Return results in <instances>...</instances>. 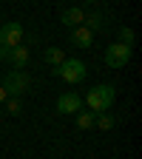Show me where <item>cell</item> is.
Masks as SVG:
<instances>
[{
    "label": "cell",
    "instance_id": "9a60e30c",
    "mask_svg": "<svg viewBox=\"0 0 142 159\" xmlns=\"http://www.w3.org/2000/svg\"><path fill=\"white\" fill-rule=\"evenodd\" d=\"M20 111H23V105H20V99H17V97H11V99H9V114H11V116H17Z\"/></svg>",
    "mask_w": 142,
    "mask_h": 159
},
{
    "label": "cell",
    "instance_id": "5bb4252c",
    "mask_svg": "<svg viewBox=\"0 0 142 159\" xmlns=\"http://www.w3.org/2000/svg\"><path fill=\"white\" fill-rule=\"evenodd\" d=\"M119 43H125V46H134V31L131 29H119Z\"/></svg>",
    "mask_w": 142,
    "mask_h": 159
},
{
    "label": "cell",
    "instance_id": "8fae6325",
    "mask_svg": "<svg viewBox=\"0 0 142 159\" xmlns=\"http://www.w3.org/2000/svg\"><path fill=\"white\" fill-rule=\"evenodd\" d=\"M43 60H46L48 66H54V68H57V66L66 60V54H63V48H57V46H48V48L43 51Z\"/></svg>",
    "mask_w": 142,
    "mask_h": 159
},
{
    "label": "cell",
    "instance_id": "8992f818",
    "mask_svg": "<svg viewBox=\"0 0 142 159\" xmlns=\"http://www.w3.org/2000/svg\"><path fill=\"white\" fill-rule=\"evenodd\" d=\"M57 111L60 114H77V111H83V99H80V94L66 91L63 97L57 99Z\"/></svg>",
    "mask_w": 142,
    "mask_h": 159
},
{
    "label": "cell",
    "instance_id": "e0dca14e",
    "mask_svg": "<svg viewBox=\"0 0 142 159\" xmlns=\"http://www.w3.org/2000/svg\"><path fill=\"white\" fill-rule=\"evenodd\" d=\"M88 3H97V0H88Z\"/></svg>",
    "mask_w": 142,
    "mask_h": 159
},
{
    "label": "cell",
    "instance_id": "2e32d148",
    "mask_svg": "<svg viewBox=\"0 0 142 159\" xmlns=\"http://www.w3.org/2000/svg\"><path fill=\"white\" fill-rule=\"evenodd\" d=\"M6 99H9V94H6V88H3V85H0V102H6Z\"/></svg>",
    "mask_w": 142,
    "mask_h": 159
},
{
    "label": "cell",
    "instance_id": "4fadbf2b",
    "mask_svg": "<svg viewBox=\"0 0 142 159\" xmlns=\"http://www.w3.org/2000/svg\"><path fill=\"white\" fill-rule=\"evenodd\" d=\"M94 125H97L99 131H111V128L117 125V119H114L111 114H97V119H94Z\"/></svg>",
    "mask_w": 142,
    "mask_h": 159
},
{
    "label": "cell",
    "instance_id": "6da1fadb",
    "mask_svg": "<svg viewBox=\"0 0 142 159\" xmlns=\"http://www.w3.org/2000/svg\"><path fill=\"white\" fill-rule=\"evenodd\" d=\"M114 99H117L114 85H94V88L85 94V105H88V111H94V114H105V111L114 105Z\"/></svg>",
    "mask_w": 142,
    "mask_h": 159
},
{
    "label": "cell",
    "instance_id": "5b68a950",
    "mask_svg": "<svg viewBox=\"0 0 142 159\" xmlns=\"http://www.w3.org/2000/svg\"><path fill=\"white\" fill-rule=\"evenodd\" d=\"M20 43H23V26L20 23H3L0 26V46L14 48Z\"/></svg>",
    "mask_w": 142,
    "mask_h": 159
},
{
    "label": "cell",
    "instance_id": "277c9868",
    "mask_svg": "<svg viewBox=\"0 0 142 159\" xmlns=\"http://www.w3.org/2000/svg\"><path fill=\"white\" fill-rule=\"evenodd\" d=\"M128 60H131V46H125V43H111L105 48V66L108 68H125Z\"/></svg>",
    "mask_w": 142,
    "mask_h": 159
},
{
    "label": "cell",
    "instance_id": "9c48e42d",
    "mask_svg": "<svg viewBox=\"0 0 142 159\" xmlns=\"http://www.w3.org/2000/svg\"><path fill=\"white\" fill-rule=\"evenodd\" d=\"M9 60L14 63V68H26V66H29V48H26V46H14V48L9 51Z\"/></svg>",
    "mask_w": 142,
    "mask_h": 159
},
{
    "label": "cell",
    "instance_id": "ba28073f",
    "mask_svg": "<svg viewBox=\"0 0 142 159\" xmlns=\"http://www.w3.org/2000/svg\"><path fill=\"white\" fill-rule=\"evenodd\" d=\"M83 20H85V11L80 9V6H74V9H66V11H63V23H66L68 29L83 26Z\"/></svg>",
    "mask_w": 142,
    "mask_h": 159
},
{
    "label": "cell",
    "instance_id": "7a4b0ae2",
    "mask_svg": "<svg viewBox=\"0 0 142 159\" xmlns=\"http://www.w3.org/2000/svg\"><path fill=\"white\" fill-rule=\"evenodd\" d=\"M54 74L60 77V80H66V83H83L85 80V74H88V66L83 63V60H63L57 68H54Z\"/></svg>",
    "mask_w": 142,
    "mask_h": 159
},
{
    "label": "cell",
    "instance_id": "7c38bea8",
    "mask_svg": "<svg viewBox=\"0 0 142 159\" xmlns=\"http://www.w3.org/2000/svg\"><path fill=\"white\" fill-rule=\"evenodd\" d=\"M94 119H97L94 111H77V128H80V131L94 128Z\"/></svg>",
    "mask_w": 142,
    "mask_h": 159
},
{
    "label": "cell",
    "instance_id": "30bf717a",
    "mask_svg": "<svg viewBox=\"0 0 142 159\" xmlns=\"http://www.w3.org/2000/svg\"><path fill=\"white\" fill-rule=\"evenodd\" d=\"M83 26L94 34V31H103L105 29V17L99 14V11H91V14H85V20H83Z\"/></svg>",
    "mask_w": 142,
    "mask_h": 159
},
{
    "label": "cell",
    "instance_id": "3957f363",
    "mask_svg": "<svg viewBox=\"0 0 142 159\" xmlns=\"http://www.w3.org/2000/svg\"><path fill=\"white\" fill-rule=\"evenodd\" d=\"M3 88H6V94L20 97V94H26V91L31 88V77H29L23 68H14V71H9L6 83H3Z\"/></svg>",
    "mask_w": 142,
    "mask_h": 159
},
{
    "label": "cell",
    "instance_id": "52a82bcc",
    "mask_svg": "<svg viewBox=\"0 0 142 159\" xmlns=\"http://www.w3.org/2000/svg\"><path fill=\"white\" fill-rule=\"evenodd\" d=\"M71 43L80 46V48H91L94 46V34L85 26H77V29H71Z\"/></svg>",
    "mask_w": 142,
    "mask_h": 159
}]
</instances>
